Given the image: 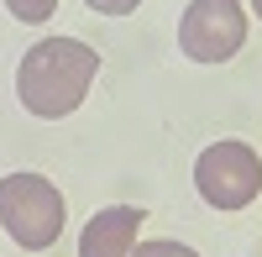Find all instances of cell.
<instances>
[{
	"label": "cell",
	"instance_id": "obj_1",
	"mask_svg": "<svg viewBox=\"0 0 262 257\" xmlns=\"http://www.w3.org/2000/svg\"><path fill=\"white\" fill-rule=\"evenodd\" d=\"M100 74V53L79 37H48V42H32L27 58L16 69V95L32 116L42 121H58L84 105L90 84Z\"/></svg>",
	"mask_w": 262,
	"mask_h": 257
},
{
	"label": "cell",
	"instance_id": "obj_2",
	"mask_svg": "<svg viewBox=\"0 0 262 257\" xmlns=\"http://www.w3.org/2000/svg\"><path fill=\"white\" fill-rule=\"evenodd\" d=\"M0 226L27 252L53 247L63 231V195L42 174H6L0 179Z\"/></svg>",
	"mask_w": 262,
	"mask_h": 257
},
{
	"label": "cell",
	"instance_id": "obj_3",
	"mask_svg": "<svg viewBox=\"0 0 262 257\" xmlns=\"http://www.w3.org/2000/svg\"><path fill=\"white\" fill-rule=\"evenodd\" d=\"M194 189L215 210H242L262 195V158L247 142H215L194 163Z\"/></svg>",
	"mask_w": 262,
	"mask_h": 257
},
{
	"label": "cell",
	"instance_id": "obj_4",
	"mask_svg": "<svg viewBox=\"0 0 262 257\" xmlns=\"http://www.w3.org/2000/svg\"><path fill=\"white\" fill-rule=\"evenodd\" d=\"M247 42V11L242 0H189L179 21V48L194 63H226Z\"/></svg>",
	"mask_w": 262,
	"mask_h": 257
},
{
	"label": "cell",
	"instance_id": "obj_5",
	"mask_svg": "<svg viewBox=\"0 0 262 257\" xmlns=\"http://www.w3.org/2000/svg\"><path fill=\"white\" fill-rule=\"evenodd\" d=\"M142 221L147 216L137 205H111V210H100V216H90V226H84V237H79V257H131Z\"/></svg>",
	"mask_w": 262,
	"mask_h": 257
},
{
	"label": "cell",
	"instance_id": "obj_6",
	"mask_svg": "<svg viewBox=\"0 0 262 257\" xmlns=\"http://www.w3.org/2000/svg\"><path fill=\"white\" fill-rule=\"evenodd\" d=\"M6 6H11V16H16V21L37 27V21H48V16L58 11V0H6Z\"/></svg>",
	"mask_w": 262,
	"mask_h": 257
},
{
	"label": "cell",
	"instance_id": "obj_7",
	"mask_svg": "<svg viewBox=\"0 0 262 257\" xmlns=\"http://www.w3.org/2000/svg\"><path fill=\"white\" fill-rule=\"evenodd\" d=\"M131 257H194L189 247H179V242H142Z\"/></svg>",
	"mask_w": 262,
	"mask_h": 257
},
{
	"label": "cell",
	"instance_id": "obj_8",
	"mask_svg": "<svg viewBox=\"0 0 262 257\" xmlns=\"http://www.w3.org/2000/svg\"><path fill=\"white\" fill-rule=\"evenodd\" d=\"M90 11H100V16H126V11H137L142 0H84Z\"/></svg>",
	"mask_w": 262,
	"mask_h": 257
},
{
	"label": "cell",
	"instance_id": "obj_9",
	"mask_svg": "<svg viewBox=\"0 0 262 257\" xmlns=\"http://www.w3.org/2000/svg\"><path fill=\"white\" fill-rule=\"evenodd\" d=\"M247 6H252V11H257V16H262V0H247Z\"/></svg>",
	"mask_w": 262,
	"mask_h": 257
}]
</instances>
